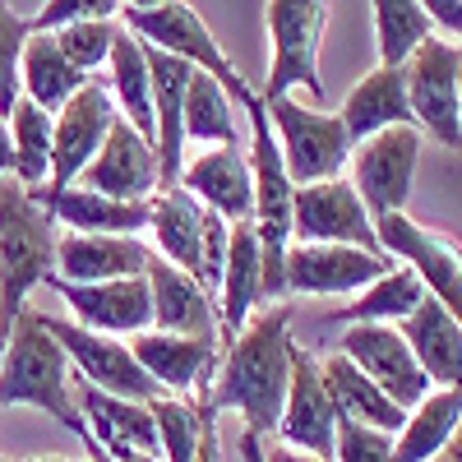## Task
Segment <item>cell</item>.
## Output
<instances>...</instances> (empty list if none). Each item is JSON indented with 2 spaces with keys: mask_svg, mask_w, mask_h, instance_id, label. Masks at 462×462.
Wrapping results in <instances>:
<instances>
[{
  "mask_svg": "<svg viewBox=\"0 0 462 462\" xmlns=\"http://www.w3.org/2000/svg\"><path fill=\"white\" fill-rule=\"evenodd\" d=\"M79 439H84V448H88V462H116V457H111V453H106V448H102V444H97L88 430H84Z\"/></svg>",
  "mask_w": 462,
  "mask_h": 462,
  "instance_id": "obj_47",
  "label": "cell"
},
{
  "mask_svg": "<svg viewBox=\"0 0 462 462\" xmlns=\"http://www.w3.org/2000/svg\"><path fill=\"white\" fill-rule=\"evenodd\" d=\"M319 374H324V383H328V398H333V407H337V420H361V426L383 430V435H398V430H402L407 411H402L393 398H383L346 356L328 352V356L319 361Z\"/></svg>",
  "mask_w": 462,
  "mask_h": 462,
  "instance_id": "obj_29",
  "label": "cell"
},
{
  "mask_svg": "<svg viewBox=\"0 0 462 462\" xmlns=\"http://www.w3.org/2000/svg\"><path fill=\"white\" fill-rule=\"evenodd\" d=\"M282 448L310 453V457H333V439H337V407L328 398V383L319 374V356L315 352H291V383H287V402H282V420H278Z\"/></svg>",
  "mask_w": 462,
  "mask_h": 462,
  "instance_id": "obj_15",
  "label": "cell"
},
{
  "mask_svg": "<svg viewBox=\"0 0 462 462\" xmlns=\"http://www.w3.org/2000/svg\"><path fill=\"white\" fill-rule=\"evenodd\" d=\"M185 195H195L208 213H217L222 222H250V204H254V185H250V162L241 148H204L195 162H185L180 180Z\"/></svg>",
  "mask_w": 462,
  "mask_h": 462,
  "instance_id": "obj_21",
  "label": "cell"
},
{
  "mask_svg": "<svg viewBox=\"0 0 462 462\" xmlns=\"http://www.w3.org/2000/svg\"><path fill=\"white\" fill-rule=\"evenodd\" d=\"M152 250L139 236H60L56 245V273L60 282H79V287H97V282H121V278H143Z\"/></svg>",
  "mask_w": 462,
  "mask_h": 462,
  "instance_id": "obj_20",
  "label": "cell"
},
{
  "mask_svg": "<svg viewBox=\"0 0 462 462\" xmlns=\"http://www.w3.org/2000/svg\"><path fill=\"white\" fill-rule=\"evenodd\" d=\"M116 462H158V457H148V453H121Z\"/></svg>",
  "mask_w": 462,
  "mask_h": 462,
  "instance_id": "obj_50",
  "label": "cell"
},
{
  "mask_svg": "<svg viewBox=\"0 0 462 462\" xmlns=\"http://www.w3.org/2000/svg\"><path fill=\"white\" fill-rule=\"evenodd\" d=\"M69 361L42 328V315L23 310L0 342V407H37L65 430L84 435V411L69 393Z\"/></svg>",
  "mask_w": 462,
  "mask_h": 462,
  "instance_id": "obj_3",
  "label": "cell"
},
{
  "mask_svg": "<svg viewBox=\"0 0 462 462\" xmlns=\"http://www.w3.org/2000/svg\"><path fill=\"white\" fill-rule=\"evenodd\" d=\"M268 23V79L259 88V102L291 97V88H305L310 102H324V74H319V42L328 28V5L319 0H273L263 5Z\"/></svg>",
  "mask_w": 462,
  "mask_h": 462,
  "instance_id": "obj_6",
  "label": "cell"
},
{
  "mask_svg": "<svg viewBox=\"0 0 462 462\" xmlns=\"http://www.w3.org/2000/svg\"><path fill=\"white\" fill-rule=\"evenodd\" d=\"M430 14V23H444L448 28V42L462 47V0H420Z\"/></svg>",
  "mask_w": 462,
  "mask_h": 462,
  "instance_id": "obj_42",
  "label": "cell"
},
{
  "mask_svg": "<svg viewBox=\"0 0 462 462\" xmlns=\"http://www.w3.org/2000/svg\"><path fill=\"white\" fill-rule=\"evenodd\" d=\"M268 462H324V457H310V453H296V448H268Z\"/></svg>",
  "mask_w": 462,
  "mask_h": 462,
  "instance_id": "obj_46",
  "label": "cell"
},
{
  "mask_svg": "<svg viewBox=\"0 0 462 462\" xmlns=\"http://www.w3.org/2000/svg\"><path fill=\"white\" fill-rule=\"evenodd\" d=\"M148 296H152V333H176V337H204L213 342L217 328V305L213 296L180 268H171L167 259L152 254L148 268Z\"/></svg>",
  "mask_w": 462,
  "mask_h": 462,
  "instance_id": "obj_19",
  "label": "cell"
},
{
  "mask_svg": "<svg viewBox=\"0 0 462 462\" xmlns=\"http://www.w3.org/2000/svg\"><path fill=\"white\" fill-rule=\"evenodd\" d=\"M185 139H199L204 148H236V116L231 97L208 74H189L185 84Z\"/></svg>",
  "mask_w": 462,
  "mask_h": 462,
  "instance_id": "obj_36",
  "label": "cell"
},
{
  "mask_svg": "<svg viewBox=\"0 0 462 462\" xmlns=\"http://www.w3.org/2000/svg\"><path fill=\"white\" fill-rule=\"evenodd\" d=\"M79 189H93V195H106V199H130V204H148L152 195L162 189V176H158V152L152 143L125 125L116 116V125L106 134V143L97 148V158L79 171L74 180Z\"/></svg>",
  "mask_w": 462,
  "mask_h": 462,
  "instance_id": "obj_16",
  "label": "cell"
},
{
  "mask_svg": "<svg viewBox=\"0 0 462 462\" xmlns=\"http://www.w3.org/2000/svg\"><path fill=\"white\" fill-rule=\"evenodd\" d=\"M370 10H374V37H379L383 69H402L435 37V23L420 0H374Z\"/></svg>",
  "mask_w": 462,
  "mask_h": 462,
  "instance_id": "obj_34",
  "label": "cell"
},
{
  "mask_svg": "<svg viewBox=\"0 0 462 462\" xmlns=\"http://www.w3.org/2000/svg\"><path fill=\"white\" fill-rule=\"evenodd\" d=\"M121 14V5L116 0H51V5H42L28 23L32 32H60L69 23H84V19H116Z\"/></svg>",
  "mask_w": 462,
  "mask_h": 462,
  "instance_id": "obj_41",
  "label": "cell"
},
{
  "mask_svg": "<svg viewBox=\"0 0 462 462\" xmlns=\"http://www.w3.org/2000/svg\"><path fill=\"white\" fill-rule=\"evenodd\" d=\"M291 305H268L236 337L226 342V356L217 365V383L204 393V411H241L245 430L273 435L282 420L287 383H291Z\"/></svg>",
  "mask_w": 462,
  "mask_h": 462,
  "instance_id": "obj_1",
  "label": "cell"
},
{
  "mask_svg": "<svg viewBox=\"0 0 462 462\" xmlns=\"http://www.w3.org/2000/svg\"><path fill=\"white\" fill-rule=\"evenodd\" d=\"M389 259L356 245H291L287 250V296H356L389 273Z\"/></svg>",
  "mask_w": 462,
  "mask_h": 462,
  "instance_id": "obj_18",
  "label": "cell"
},
{
  "mask_svg": "<svg viewBox=\"0 0 462 462\" xmlns=\"http://www.w3.org/2000/svg\"><path fill=\"white\" fill-rule=\"evenodd\" d=\"M56 217L14 176L0 180V342L28 310V296L56 273Z\"/></svg>",
  "mask_w": 462,
  "mask_h": 462,
  "instance_id": "obj_2",
  "label": "cell"
},
{
  "mask_svg": "<svg viewBox=\"0 0 462 462\" xmlns=\"http://www.w3.org/2000/svg\"><path fill=\"white\" fill-rule=\"evenodd\" d=\"M291 245H356L379 254L374 217L365 213L352 180H319L300 185L291 199Z\"/></svg>",
  "mask_w": 462,
  "mask_h": 462,
  "instance_id": "obj_12",
  "label": "cell"
},
{
  "mask_svg": "<svg viewBox=\"0 0 462 462\" xmlns=\"http://www.w3.org/2000/svg\"><path fill=\"white\" fill-rule=\"evenodd\" d=\"M398 333L411 346L420 374L430 379V389H462V324L435 296L420 300L416 310L398 324Z\"/></svg>",
  "mask_w": 462,
  "mask_h": 462,
  "instance_id": "obj_22",
  "label": "cell"
},
{
  "mask_svg": "<svg viewBox=\"0 0 462 462\" xmlns=\"http://www.w3.org/2000/svg\"><path fill=\"white\" fill-rule=\"evenodd\" d=\"M32 14H19L14 5H0V116L10 121V111L19 102V60L32 37Z\"/></svg>",
  "mask_w": 462,
  "mask_h": 462,
  "instance_id": "obj_39",
  "label": "cell"
},
{
  "mask_svg": "<svg viewBox=\"0 0 462 462\" xmlns=\"http://www.w3.org/2000/svg\"><path fill=\"white\" fill-rule=\"evenodd\" d=\"M125 32H134L143 47H158L176 60H185L189 69L208 74L213 84H222L226 97H236L241 106H250L259 97L254 84L241 79V69L226 60L222 42L208 32L204 14L195 5H180V0H162V5H121Z\"/></svg>",
  "mask_w": 462,
  "mask_h": 462,
  "instance_id": "obj_5",
  "label": "cell"
},
{
  "mask_svg": "<svg viewBox=\"0 0 462 462\" xmlns=\"http://www.w3.org/2000/svg\"><path fill=\"white\" fill-rule=\"evenodd\" d=\"M111 102L125 111V125H134L148 143H152V69H148V56H143V42L134 32H116L111 42Z\"/></svg>",
  "mask_w": 462,
  "mask_h": 462,
  "instance_id": "obj_33",
  "label": "cell"
},
{
  "mask_svg": "<svg viewBox=\"0 0 462 462\" xmlns=\"http://www.w3.org/2000/svg\"><path fill=\"white\" fill-rule=\"evenodd\" d=\"M430 462H462V426H457V435L448 439V448H444L439 457H430Z\"/></svg>",
  "mask_w": 462,
  "mask_h": 462,
  "instance_id": "obj_48",
  "label": "cell"
},
{
  "mask_svg": "<svg viewBox=\"0 0 462 462\" xmlns=\"http://www.w3.org/2000/svg\"><path fill=\"white\" fill-rule=\"evenodd\" d=\"M374 236H379V254L389 263L398 259L402 268H411L420 287H426V296H435L462 324V245L448 231L426 226L407 213H393V217L374 222Z\"/></svg>",
  "mask_w": 462,
  "mask_h": 462,
  "instance_id": "obj_8",
  "label": "cell"
},
{
  "mask_svg": "<svg viewBox=\"0 0 462 462\" xmlns=\"http://www.w3.org/2000/svg\"><path fill=\"white\" fill-rule=\"evenodd\" d=\"M152 426H158V457L162 462H195L204 439V411L180 398L152 402Z\"/></svg>",
  "mask_w": 462,
  "mask_h": 462,
  "instance_id": "obj_37",
  "label": "cell"
},
{
  "mask_svg": "<svg viewBox=\"0 0 462 462\" xmlns=\"http://www.w3.org/2000/svg\"><path fill=\"white\" fill-rule=\"evenodd\" d=\"M28 462H74V457H28Z\"/></svg>",
  "mask_w": 462,
  "mask_h": 462,
  "instance_id": "obj_51",
  "label": "cell"
},
{
  "mask_svg": "<svg viewBox=\"0 0 462 462\" xmlns=\"http://www.w3.org/2000/svg\"><path fill=\"white\" fill-rule=\"evenodd\" d=\"M116 32H121V28H116L111 19H84V23H69V28H60V32H51V37H56V47L65 51V60L93 79V69H102V65L111 60Z\"/></svg>",
  "mask_w": 462,
  "mask_h": 462,
  "instance_id": "obj_38",
  "label": "cell"
},
{
  "mask_svg": "<svg viewBox=\"0 0 462 462\" xmlns=\"http://www.w3.org/2000/svg\"><path fill=\"white\" fill-rule=\"evenodd\" d=\"M407 106L411 125L420 134H430L435 143L462 152V121H457V42L448 37H430L407 65Z\"/></svg>",
  "mask_w": 462,
  "mask_h": 462,
  "instance_id": "obj_11",
  "label": "cell"
},
{
  "mask_svg": "<svg viewBox=\"0 0 462 462\" xmlns=\"http://www.w3.org/2000/svg\"><path fill=\"white\" fill-rule=\"evenodd\" d=\"M254 305H263V254L254 241V226L236 222L231 226V245H226L222 287H217V328L226 342L254 319Z\"/></svg>",
  "mask_w": 462,
  "mask_h": 462,
  "instance_id": "obj_26",
  "label": "cell"
},
{
  "mask_svg": "<svg viewBox=\"0 0 462 462\" xmlns=\"http://www.w3.org/2000/svg\"><path fill=\"white\" fill-rule=\"evenodd\" d=\"M148 231L158 241V259H167L171 268L189 273L199 282V268H204V222H208V208L185 195V189H158L148 204Z\"/></svg>",
  "mask_w": 462,
  "mask_h": 462,
  "instance_id": "obj_24",
  "label": "cell"
},
{
  "mask_svg": "<svg viewBox=\"0 0 462 462\" xmlns=\"http://www.w3.org/2000/svg\"><path fill=\"white\" fill-rule=\"evenodd\" d=\"M42 328L56 337L65 361L74 365V374H79L88 389H97L106 398H125V402H158L162 398V389L134 361L130 342L88 333V328H79L74 319H56V315H42Z\"/></svg>",
  "mask_w": 462,
  "mask_h": 462,
  "instance_id": "obj_9",
  "label": "cell"
},
{
  "mask_svg": "<svg viewBox=\"0 0 462 462\" xmlns=\"http://www.w3.org/2000/svg\"><path fill=\"white\" fill-rule=\"evenodd\" d=\"M84 84H88V74L65 60V51L56 47L51 32H32L28 37L23 60H19V97H28L32 106H42L47 116H56Z\"/></svg>",
  "mask_w": 462,
  "mask_h": 462,
  "instance_id": "obj_30",
  "label": "cell"
},
{
  "mask_svg": "<svg viewBox=\"0 0 462 462\" xmlns=\"http://www.w3.org/2000/svg\"><path fill=\"white\" fill-rule=\"evenodd\" d=\"M79 411H84V430L111 453H148L158 457V426H152V402H125V398H106L97 389L79 393ZM162 462V457H158Z\"/></svg>",
  "mask_w": 462,
  "mask_h": 462,
  "instance_id": "obj_27",
  "label": "cell"
},
{
  "mask_svg": "<svg viewBox=\"0 0 462 462\" xmlns=\"http://www.w3.org/2000/svg\"><path fill=\"white\" fill-rule=\"evenodd\" d=\"M51 291H60V300L69 305V315L79 328L102 333V337H134L152 328V296H148V278H121V282H97V287H79V282H60L47 278Z\"/></svg>",
  "mask_w": 462,
  "mask_h": 462,
  "instance_id": "obj_17",
  "label": "cell"
},
{
  "mask_svg": "<svg viewBox=\"0 0 462 462\" xmlns=\"http://www.w3.org/2000/svg\"><path fill=\"white\" fill-rule=\"evenodd\" d=\"M346 139L365 143L383 130H398V125H411V106H407V79H402V69H370L365 79L342 97V106L333 111Z\"/></svg>",
  "mask_w": 462,
  "mask_h": 462,
  "instance_id": "obj_25",
  "label": "cell"
},
{
  "mask_svg": "<svg viewBox=\"0 0 462 462\" xmlns=\"http://www.w3.org/2000/svg\"><path fill=\"white\" fill-rule=\"evenodd\" d=\"M337 356L352 361L374 383V389L383 398H393L402 411H411L420 398L430 393V379L420 374L411 346L389 324H352V328L337 337Z\"/></svg>",
  "mask_w": 462,
  "mask_h": 462,
  "instance_id": "obj_14",
  "label": "cell"
},
{
  "mask_svg": "<svg viewBox=\"0 0 462 462\" xmlns=\"http://www.w3.org/2000/svg\"><path fill=\"white\" fill-rule=\"evenodd\" d=\"M462 426V389H430L420 398L402 430L393 435V462H430L448 448V439Z\"/></svg>",
  "mask_w": 462,
  "mask_h": 462,
  "instance_id": "obj_31",
  "label": "cell"
},
{
  "mask_svg": "<svg viewBox=\"0 0 462 462\" xmlns=\"http://www.w3.org/2000/svg\"><path fill=\"white\" fill-rule=\"evenodd\" d=\"M0 462H10V457H5V453H0Z\"/></svg>",
  "mask_w": 462,
  "mask_h": 462,
  "instance_id": "obj_52",
  "label": "cell"
},
{
  "mask_svg": "<svg viewBox=\"0 0 462 462\" xmlns=\"http://www.w3.org/2000/svg\"><path fill=\"white\" fill-rule=\"evenodd\" d=\"M236 453H241V462H268V444H263V435H254V430H241Z\"/></svg>",
  "mask_w": 462,
  "mask_h": 462,
  "instance_id": "obj_44",
  "label": "cell"
},
{
  "mask_svg": "<svg viewBox=\"0 0 462 462\" xmlns=\"http://www.w3.org/2000/svg\"><path fill=\"white\" fill-rule=\"evenodd\" d=\"M263 116L273 125L282 167L291 176V185H319V180H337L342 167L352 162V139H346L342 121L333 111L305 106L296 97H278L263 102Z\"/></svg>",
  "mask_w": 462,
  "mask_h": 462,
  "instance_id": "obj_7",
  "label": "cell"
},
{
  "mask_svg": "<svg viewBox=\"0 0 462 462\" xmlns=\"http://www.w3.org/2000/svg\"><path fill=\"white\" fill-rule=\"evenodd\" d=\"M111 125H116V102L102 88V79H88L51 121V180L37 195H60V189H69L79 180V171L106 143Z\"/></svg>",
  "mask_w": 462,
  "mask_h": 462,
  "instance_id": "obj_13",
  "label": "cell"
},
{
  "mask_svg": "<svg viewBox=\"0 0 462 462\" xmlns=\"http://www.w3.org/2000/svg\"><path fill=\"white\" fill-rule=\"evenodd\" d=\"M420 300H426L420 278L411 273V268L393 263L383 278H374L365 291H356L352 305H337L324 324H342V328H352V324H389V328H398Z\"/></svg>",
  "mask_w": 462,
  "mask_h": 462,
  "instance_id": "obj_32",
  "label": "cell"
},
{
  "mask_svg": "<svg viewBox=\"0 0 462 462\" xmlns=\"http://www.w3.org/2000/svg\"><path fill=\"white\" fill-rule=\"evenodd\" d=\"M416 162H420V130L416 125L383 130V134L352 148V162H346L352 167V189L361 195V204L374 222L407 213Z\"/></svg>",
  "mask_w": 462,
  "mask_h": 462,
  "instance_id": "obj_10",
  "label": "cell"
},
{
  "mask_svg": "<svg viewBox=\"0 0 462 462\" xmlns=\"http://www.w3.org/2000/svg\"><path fill=\"white\" fill-rule=\"evenodd\" d=\"M333 462H393V435L370 430L361 420H337Z\"/></svg>",
  "mask_w": 462,
  "mask_h": 462,
  "instance_id": "obj_40",
  "label": "cell"
},
{
  "mask_svg": "<svg viewBox=\"0 0 462 462\" xmlns=\"http://www.w3.org/2000/svg\"><path fill=\"white\" fill-rule=\"evenodd\" d=\"M457 121H462V47H457Z\"/></svg>",
  "mask_w": 462,
  "mask_h": 462,
  "instance_id": "obj_49",
  "label": "cell"
},
{
  "mask_svg": "<svg viewBox=\"0 0 462 462\" xmlns=\"http://www.w3.org/2000/svg\"><path fill=\"white\" fill-rule=\"evenodd\" d=\"M37 195V189H32ZM42 199V208L65 222L74 236H139V231H148V204H130V199H106V195H93V189H79L69 185L60 189V195H37Z\"/></svg>",
  "mask_w": 462,
  "mask_h": 462,
  "instance_id": "obj_28",
  "label": "cell"
},
{
  "mask_svg": "<svg viewBox=\"0 0 462 462\" xmlns=\"http://www.w3.org/2000/svg\"><path fill=\"white\" fill-rule=\"evenodd\" d=\"M125 342H130L134 361L143 365V374L162 389V398L189 393L217 361V346L204 342V337H176V333H152L148 328V333H134Z\"/></svg>",
  "mask_w": 462,
  "mask_h": 462,
  "instance_id": "obj_23",
  "label": "cell"
},
{
  "mask_svg": "<svg viewBox=\"0 0 462 462\" xmlns=\"http://www.w3.org/2000/svg\"><path fill=\"white\" fill-rule=\"evenodd\" d=\"M14 171V148H10V121L0 116V180Z\"/></svg>",
  "mask_w": 462,
  "mask_h": 462,
  "instance_id": "obj_45",
  "label": "cell"
},
{
  "mask_svg": "<svg viewBox=\"0 0 462 462\" xmlns=\"http://www.w3.org/2000/svg\"><path fill=\"white\" fill-rule=\"evenodd\" d=\"M245 111H250V185H254L250 226H254L259 254H263V300L278 305V300H287V250H291L296 185L282 167V152H278L273 125L263 116V102L254 97Z\"/></svg>",
  "mask_w": 462,
  "mask_h": 462,
  "instance_id": "obj_4",
  "label": "cell"
},
{
  "mask_svg": "<svg viewBox=\"0 0 462 462\" xmlns=\"http://www.w3.org/2000/svg\"><path fill=\"white\" fill-rule=\"evenodd\" d=\"M51 121L42 106H32L28 97L14 102L10 111V148H14V180L23 189H42L51 180Z\"/></svg>",
  "mask_w": 462,
  "mask_h": 462,
  "instance_id": "obj_35",
  "label": "cell"
},
{
  "mask_svg": "<svg viewBox=\"0 0 462 462\" xmlns=\"http://www.w3.org/2000/svg\"><path fill=\"white\" fill-rule=\"evenodd\" d=\"M199 411H204V407H199ZM195 462H222V444H217V416H213V411H204V439H199Z\"/></svg>",
  "mask_w": 462,
  "mask_h": 462,
  "instance_id": "obj_43",
  "label": "cell"
}]
</instances>
